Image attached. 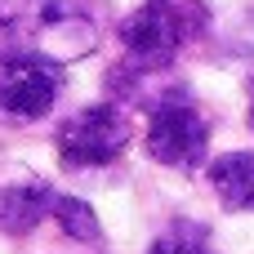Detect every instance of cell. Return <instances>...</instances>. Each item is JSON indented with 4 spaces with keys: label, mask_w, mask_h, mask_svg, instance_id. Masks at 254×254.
Returning a JSON list of instances; mask_svg holds the SVG:
<instances>
[{
    "label": "cell",
    "mask_w": 254,
    "mask_h": 254,
    "mask_svg": "<svg viewBox=\"0 0 254 254\" xmlns=\"http://www.w3.org/2000/svg\"><path fill=\"white\" fill-rule=\"evenodd\" d=\"M98 45V27L67 0H0V58L76 63Z\"/></svg>",
    "instance_id": "obj_1"
},
{
    "label": "cell",
    "mask_w": 254,
    "mask_h": 254,
    "mask_svg": "<svg viewBox=\"0 0 254 254\" xmlns=\"http://www.w3.org/2000/svg\"><path fill=\"white\" fill-rule=\"evenodd\" d=\"M210 13L201 0H143L121 22V45L143 67H170L201 31Z\"/></svg>",
    "instance_id": "obj_2"
},
{
    "label": "cell",
    "mask_w": 254,
    "mask_h": 254,
    "mask_svg": "<svg viewBox=\"0 0 254 254\" xmlns=\"http://www.w3.org/2000/svg\"><path fill=\"white\" fill-rule=\"evenodd\" d=\"M129 134H134L129 121L112 103H98V107H85V112H76L58 125V156H63L67 170L107 165L129 147Z\"/></svg>",
    "instance_id": "obj_3"
},
{
    "label": "cell",
    "mask_w": 254,
    "mask_h": 254,
    "mask_svg": "<svg viewBox=\"0 0 254 254\" xmlns=\"http://www.w3.org/2000/svg\"><path fill=\"white\" fill-rule=\"evenodd\" d=\"M205 147H210V125L201 121V112L188 98L152 112V121H147V156L152 161H161L170 170H196L205 161Z\"/></svg>",
    "instance_id": "obj_4"
},
{
    "label": "cell",
    "mask_w": 254,
    "mask_h": 254,
    "mask_svg": "<svg viewBox=\"0 0 254 254\" xmlns=\"http://www.w3.org/2000/svg\"><path fill=\"white\" fill-rule=\"evenodd\" d=\"M63 85V63L49 58H0V112L13 121H40Z\"/></svg>",
    "instance_id": "obj_5"
},
{
    "label": "cell",
    "mask_w": 254,
    "mask_h": 254,
    "mask_svg": "<svg viewBox=\"0 0 254 254\" xmlns=\"http://www.w3.org/2000/svg\"><path fill=\"white\" fill-rule=\"evenodd\" d=\"M54 188L49 183H13V188H4L0 192V232H9V237H27L36 223H45L49 214H54Z\"/></svg>",
    "instance_id": "obj_6"
},
{
    "label": "cell",
    "mask_w": 254,
    "mask_h": 254,
    "mask_svg": "<svg viewBox=\"0 0 254 254\" xmlns=\"http://www.w3.org/2000/svg\"><path fill=\"white\" fill-rule=\"evenodd\" d=\"M210 188L223 210H254V152H228L210 161Z\"/></svg>",
    "instance_id": "obj_7"
},
{
    "label": "cell",
    "mask_w": 254,
    "mask_h": 254,
    "mask_svg": "<svg viewBox=\"0 0 254 254\" xmlns=\"http://www.w3.org/2000/svg\"><path fill=\"white\" fill-rule=\"evenodd\" d=\"M54 219H58V228L71 237V241H85V246H94L98 237H103V228H98V214L80 201V196H58L54 201Z\"/></svg>",
    "instance_id": "obj_8"
},
{
    "label": "cell",
    "mask_w": 254,
    "mask_h": 254,
    "mask_svg": "<svg viewBox=\"0 0 254 254\" xmlns=\"http://www.w3.org/2000/svg\"><path fill=\"white\" fill-rule=\"evenodd\" d=\"M147 254H214L210 250V232L201 223H174L170 232H161Z\"/></svg>",
    "instance_id": "obj_9"
},
{
    "label": "cell",
    "mask_w": 254,
    "mask_h": 254,
    "mask_svg": "<svg viewBox=\"0 0 254 254\" xmlns=\"http://www.w3.org/2000/svg\"><path fill=\"white\" fill-rule=\"evenodd\" d=\"M246 121H250V129H254V85H250V107H246Z\"/></svg>",
    "instance_id": "obj_10"
}]
</instances>
